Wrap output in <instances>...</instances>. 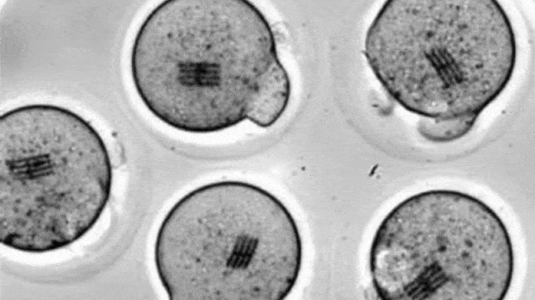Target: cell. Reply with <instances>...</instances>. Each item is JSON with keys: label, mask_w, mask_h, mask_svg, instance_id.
Returning a JSON list of instances; mask_svg holds the SVG:
<instances>
[{"label": "cell", "mask_w": 535, "mask_h": 300, "mask_svg": "<svg viewBox=\"0 0 535 300\" xmlns=\"http://www.w3.org/2000/svg\"><path fill=\"white\" fill-rule=\"evenodd\" d=\"M130 67L147 108L190 133L269 128L291 97L269 23L246 0L163 1L139 27Z\"/></svg>", "instance_id": "1"}, {"label": "cell", "mask_w": 535, "mask_h": 300, "mask_svg": "<svg viewBox=\"0 0 535 300\" xmlns=\"http://www.w3.org/2000/svg\"><path fill=\"white\" fill-rule=\"evenodd\" d=\"M364 55L387 93L428 140L457 139L505 89L516 60L509 17L493 0H390L366 32Z\"/></svg>", "instance_id": "2"}, {"label": "cell", "mask_w": 535, "mask_h": 300, "mask_svg": "<svg viewBox=\"0 0 535 300\" xmlns=\"http://www.w3.org/2000/svg\"><path fill=\"white\" fill-rule=\"evenodd\" d=\"M154 262L171 300H282L300 275L302 242L273 194L223 181L191 191L169 209Z\"/></svg>", "instance_id": "3"}, {"label": "cell", "mask_w": 535, "mask_h": 300, "mask_svg": "<svg viewBox=\"0 0 535 300\" xmlns=\"http://www.w3.org/2000/svg\"><path fill=\"white\" fill-rule=\"evenodd\" d=\"M107 148L66 108L32 104L0 117V242L30 253L65 248L97 222L112 192Z\"/></svg>", "instance_id": "4"}, {"label": "cell", "mask_w": 535, "mask_h": 300, "mask_svg": "<svg viewBox=\"0 0 535 300\" xmlns=\"http://www.w3.org/2000/svg\"><path fill=\"white\" fill-rule=\"evenodd\" d=\"M369 268L381 300H503L514 257L506 226L490 206L461 192L432 189L386 216Z\"/></svg>", "instance_id": "5"}]
</instances>
